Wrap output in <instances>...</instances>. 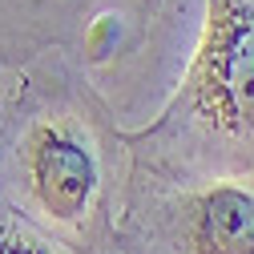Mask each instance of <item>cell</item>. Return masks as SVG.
<instances>
[{
  "mask_svg": "<svg viewBox=\"0 0 254 254\" xmlns=\"http://www.w3.org/2000/svg\"><path fill=\"white\" fill-rule=\"evenodd\" d=\"M198 113L222 129H254V8L226 4L210 24L194 81Z\"/></svg>",
  "mask_w": 254,
  "mask_h": 254,
  "instance_id": "obj_1",
  "label": "cell"
},
{
  "mask_svg": "<svg viewBox=\"0 0 254 254\" xmlns=\"http://www.w3.org/2000/svg\"><path fill=\"white\" fill-rule=\"evenodd\" d=\"M186 242L194 254H254V194L214 186L190 202Z\"/></svg>",
  "mask_w": 254,
  "mask_h": 254,
  "instance_id": "obj_3",
  "label": "cell"
},
{
  "mask_svg": "<svg viewBox=\"0 0 254 254\" xmlns=\"http://www.w3.org/2000/svg\"><path fill=\"white\" fill-rule=\"evenodd\" d=\"M0 254H45V250L28 246V242H0Z\"/></svg>",
  "mask_w": 254,
  "mask_h": 254,
  "instance_id": "obj_4",
  "label": "cell"
},
{
  "mask_svg": "<svg viewBox=\"0 0 254 254\" xmlns=\"http://www.w3.org/2000/svg\"><path fill=\"white\" fill-rule=\"evenodd\" d=\"M28 178L53 218L77 222L97 194V157L65 125H41L28 137Z\"/></svg>",
  "mask_w": 254,
  "mask_h": 254,
  "instance_id": "obj_2",
  "label": "cell"
}]
</instances>
